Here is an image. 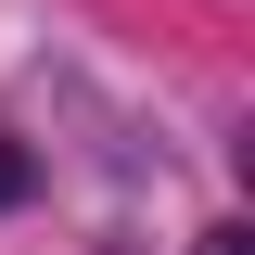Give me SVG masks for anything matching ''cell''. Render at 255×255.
Here are the masks:
<instances>
[{"label":"cell","mask_w":255,"mask_h":255,"mask_svg":"<svg viewBox=\"0 0 255 255\" xmlns=\"http://www.w3.org/2000/svg\"><path fill=\"white\" fill-rule=\"evenodd\" d=\"M0 204H26V153H13V140H0Z\"/></svg>","instance_id":"cell-1"}]
</instances>
